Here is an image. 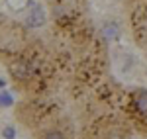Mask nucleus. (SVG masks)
Returning a JSON list of instances; mask_svg holds the SVG:
<instances>
[{"label":"nucleus","instance_id":"39448f33","mask_svg":"<svg viewBox=\"0 0 147 139\" xmlns=\"http://www.w3.org/2000/svg\"><path fill=\"white\" fill-rule=\"evenodd\" d=\"M4 137H6V139H14V137H16V131H14L12 128H6V129H4Z\"/></svg>","mask_w":147,"mask_h":139},{"label":"nucleus","instance_id":"f03ea898","mask_svg":"<svg viewBox=\"0 0 147 139\" xmlns=\"http://www.w3.org/2000/svg\"><path fill=\"white\" fill-rule=\"evenodd\" d=\"M26 24H28V26H32V28L43 26V24H45V14H43V10H41L39 6H35L34 10L30 12V16H28Z\"/></svg>","mask_w":147,"mask_h":139},{"label":"nucleus","instance_id":"f257e3e1","mask_svg":"<svg viewBox=\"0 0 147 139\" xmlns=\"http://www.w3.org/2000/svg\"><path fill=\"white\" fill-rule=\"evenodd\" d=\"M134 108L143 118H147V90H136L134 92Z\"/></svg>","mask_w":147,"mask_h":139},{"label":"nucleus","instance_id":"20e7f679","mask_svg":"<svg viewBox=\"0 0 147 139\" xmlns=\"http://www.w3.org/2000/svg\"><path fill=\"white\" fill-rule=\"evenodd\" d=\"M39 139H67V135H65L63 131H59V129H49V131H45Z\"/></svg>","mask_w":147,"mask_h":139},{"label":"nucleus","instance_id":"7ed1b4c3","mask_svg":"<svg viewBox=\"0 0 147 139\" xmlns=\"http://www.w3.org/2000/svg\"><path fill=\"white\" fill-rule=\"evenodd\" d=\"M102 32H104V37L106 39H116L118 37V26L116 24H106L102 28Z\"/></svg>","mask_w":147,"mask_h":139},{"label":"nucleus","instance_id":"423d86ee","mask_svg":"<svg viewBox=\"0 0 147 139\" xmlns=\"http://www.w3.org/2000/svg\"><path fill=\"white\" fill-rule=\"evenodd\" d=\"M12 100H10V96H6V94H2L0 96V106H8Z\"/></svg>","mask_w":147,"mask_h":139}]
</instances>
